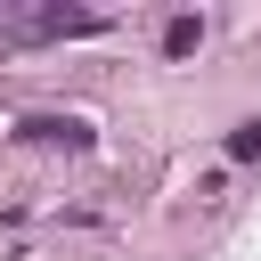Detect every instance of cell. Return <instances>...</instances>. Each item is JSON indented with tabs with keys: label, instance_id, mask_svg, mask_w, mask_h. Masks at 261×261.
I'll return each instance as SVG.
<instances>
[{
	"label": "cell",
	"instance_id": "obj_2",
	"mask_svg": "<svg viewBox=\"0 0 261 261\" xmlns=\"http://www.w3.org/2000/svg\"><path fill=\"white\" fill-rule=\"evenodd\" d=\"M196 41H204V16H171L163 24V57H188Z\"/></svg>",
	"mask_w": 261,
	"mask_h": 261
},
{
	"label": "cell",
	"instance_id": "obj_1",
	"mask_svg": "<svg viewBox=\"0 0 261 261\" xmlns=\"http://www.w3.org/2000/svg\"><path fill=\"white\" fill-rule=\"evenodd\" d=\"M16 139H24V147H65V155H82V147H90V122H82V114H24Z\"/></svg>",
	"mask_w": 261,
	"mask_h": 261
},
{
	"label": "cell",
	"instance_id": "obj_3",
	"mask_svg": "<svg viewBox=\"0 0 261 261\" xmlns=\"http://www.w3.org/2000/svg\"><path fill=\"white\" fill-rule=\"evenodd\" d=\"M253 155H261V122H237L228 130V163H253Z\"/></svg>",
	"mask_w": 261,
	"mask_h": 261
}]
</instances>
